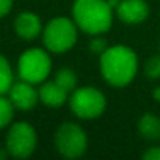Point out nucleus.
Here are the masks:
<instances>
[{"instance_id": "nucleus-1", "label": "nucleus", "mask_w": 160, "mask_h": 160, "mask_svg": "<svg viewBox=\"0 0 160 160\" xmlns=\"http://www.w3.org/2000/svg\"><path fill=\"white\" fill-rule=\"evenodd\" d=\"M138 58L137 53L122 44H116L107 47L104 53H101V72L105 82L112 87L122 88L127 87L137 75Z\"/></svg>"}, {"instance_id": "nucleus-2", "label": "nucleus", "mask_w": 160, "mask_h": 160, "mask_svg": "<svg viewBox=\"0 0 160 160\" xmlns=\"http://www.w3.org/2000/svg\"><path fill=\"white\" fill-rule=\"evenodd\" d=\"M72 19L77 27L88 35H102L113 24V7L108 0H75Z\"/></svg>"}, {"instance_id": "nucleus-3", "label": "nucleus", "mask_w": 160, "mask_h": 160, "mask_svg": "<svg viewBox=\"0 0 160 160\" xmlns=\"http://www.w3.org/2000/svg\"><path fill=\"white\" fill-rule=\"evenodd\" d=\"M77 24L74 19L68 18H53L42 28V42L44 47L52 53H64L74 47L77 42Z\"/></svg>"}, {"instance_id": "nucleus-4", "label": "nucleus", "mask_w": 160, "mask_h": 160, "mask_svg": "<svg viewBox=\"0 0 160 160\" xmlns=\"http://www.w3.org/2000/svg\"><path fill=\"white\" fill-rule=\"evenodd\" d=\"M47 52V49L44 50L39 47H32L22 52L18 60L19 78L33 85H41L46 82L52 71V60Z\"/></svg>"}, {"instance_id": "nucleus-5", "label": "nucleus", "mask_w": 160, "mask_h": 160, "mask_svg": "<svg viewBox=\"0 0 160 160\" xmlns=\"http://www.w3.org/2000/svg\"><path fill=\"white\" fill-rule=\"evenodd\" d=\"M69 107L80 119H94L101 116L107 107L105 96L102 91L93 87L75 88L69 96Z\"/></svg>"}, {"instance_id": "nucleus-6", "label": "nucleus", "mask_w": 160, "mask_h": 160, "mask_svg": "<svg viewBox=\"0 0 160 160\" xmlns=\"http://www.w3.org/2000/svg\"><path fill=\"white\" fill-rule=\"evenodd\" d=\"M36 144H38V135L32 124L19 121L10 126L5 140V148L11 157L27 158L35 152Z\"/></svg>"}, {"instance_id": "nucleus-7", "label": "nucleus", "mask_w": 160, "mask_h": 160, "mask_svg": "<svg viewBox=\"0 0 160 160\" xmlns=\"http://www.w3.org/2000/svg\"><path fill=\"white\" fill-rule=\"evenodd\" d=\"M57 151L66 158H77L83 155L88 146L85 130L75 122H64L55 132Z\"/></svg>"}, {"instance_id": "nucleus-8", "label": "nucleus", "mask_w": 160, "mask_h": 160, "mask_svg": "<svg viewBox=\"0 0 160 160\" xmlns=\"http://www.w3.org/2000/svg\"><path fill=\"white\" fill-rule=\"evenodd\" d=\"M8 98L16 107V110L21 112H30L39 102L38 90L33 83H28L25 80H19V82L13 83V87L8 91Z\"/></svg>"}, {"instance_id": "nucleus-9", "label": "nucleus", "mask_w": 160, "mask_h": 160, "mask_svg": "<svg viewBox=\"0 0 160 160\" xmlns=\"http://www.w3.org/2000/svg\"><path fill=\"white\" fill-rule=\"evenodd\" d=\"M116 14L124 24L135 25L146 21L149 16V7L144 0H119Z\"/></svg>"}, {"instance_id": "nucleus-10", "label": "nucleus", "mask_w": 160, "mask_h": 160, "mask_svg": "<svg viewBox=\"0 0 160 160\" xmlns=\"http://www.w3.org/2000/svg\"><path fill=\"white\" fill-rule=\"evenodd\" d=\"M14 32L19 38L25 41L36 39L39 35H42V22L38 14L32 11L19 13L14 19Z\"/></svg>"}, {"instance_id": "nucleus-11", "label": "nucleus", "mask_w": 160, "mask_h": 160, "mask_svg": "<svg viewBox=\"0 0 160 160\" xmlns=\"http://www.w3.org/2000/svg\"><path fill=\"white\" fill-rule=\"evenodd\" d=\"M38 93H39V101L46 107H50V108H58L66 101H69V93L66 90H63L55 80H52V82H47V80L42 82Z\"/></svg>"}, {"instance_id": "nucleus-12", "label": "nucleus", "mask_w": 160, "mask_h": 160, "mask_svg": "<svg viewBox=\"0 0 160 160\" xmlns=\"http://www.w3.org/2000/svg\"><path fill=\"white\" fill-rule=\"evenodd\" d=\"M138 132L146 140H158L160 138V118L151 113H146L138 121Z\"/></svg>"}, {"instance_id": "nucleus-13", "label": "nucleus", "mask_w": 160, "mask_h": 160, "mask_svg": "<svg viewBox=\"0 0 160 160\" xmlns=\"http://www.w3.org/2000/svg\"><path fill=\"white\" fill-rule=\"evenodd\" d=\"M14 83V72L5 55L0 53V94H8Z\"/></svg>"}, {"instance_id": "nucleus-14", "label": "nucleus", "mask_w": 160, "mask_h": 160, "mask_svg": "<svg viewBox=\"0 0 160 160\" xmlns=\"http://www.w3.org/2000/svg\"><path fill=\"white\" fill-rule=\"evenodd\" d=\"M14 112H16V107L13 105L10 98L7 94H0V130L11 126Z\"/></svg>"}, {"instance_id": "nucleus-15", "label": "nucleus", "mask_w": 160, "mask_h": 160, "mask_svg": "<svg viewBox=\"0 0 160 160\" xmlns=\"http://www.w3.org/2000/svg\"><path fill=\"white\" fill-rule=\"evenodd\" d=\"M55 82L63 88V90H66L69 94L77 88V75H75V72L72 71V69H68V68H63V69H60L58 72H57V75H55Z\"/></svg>"}, {"instance_id": "nucleus-16", "label": "nucleus", "mask_w": 160, "mask_h": 160, "mask_svg": "<svg viewBox=\"0 0 160 160\" xmlns=\"http://www.w3.org/2000/svg\"><path fill=\"white\" fill-rule=\"evenodd\" d=\"M144 74L149 78H158L160 77V57H151L144 64Z\"/></svg>"}, {"instance_id": "nucleus-17", "label": "nucleus", "mask_w": 160, "mask_h": 160, "mask_svg": "<svg viewBox=\"0 0 160 160\" xmlns=\"http://www.w3.org/2000/svg\"><path fill=\"white\" fill-rule=\"evenodd\" d=\"M91 50H93L94 53H104V52L107 50V42H105V39H102V38H94L93 42H91Z\"/></svg>"}, {"instance_id": "nucleus-18", "label": "nucleus", "mask_w": 160, "mask_h": 160, "mask_svg": "<svg viewBox=\"0 0 160 160\" xmlns=\"http://www.w3.org/2000/svg\"><path fill=\"white\" fill-rule=\"evenodd\" d=\"M13 0H0V19L10 14V11L13 10Z\"/></svg>"}, {"instance_id": "nucleus-19", "label": "nucleus", "mask_w": 160, "mask_h": 160, "mask_svg": "<svg viewBox=\"0 0 160 160\" xmlns=\"http://www.w3.org/2000/svg\"><path fill=\"white\" fill-rule=\"evenodd\" d=\"M143 158L144 160H160V146H155V148L148 149L143 154Z\"/></svg>"}, {"instance_id": "nucleus-20", "label": "nucleus", "mask_w": 160, "mask_h": 160, "mask_svg": "<svg viewBox=\"0 0 160 160\" xmlns=\"http://www.w3.org/2000/svg\"><path fill=\"white\" fill-rule=\"evenodd\" d=\"M7 155H10V154H8V151H7V148H5V149L0 148V160H5V158H7Z\"/></svg>"}, {"instance_id": "nucleus-21", "label": "nucleus", "mask_w": 160, "mask_h": 160, "mask_svg": "<svg viewBox=\"0 0 160 160\" xmlns=\"http://www.w3.org/2000/svg\"><path fill=\"white\" fill-rule=\"evenodd\" d=\"M154 99L160 102V88H155L154 90Z\"/></svg>"}]
</instances>
